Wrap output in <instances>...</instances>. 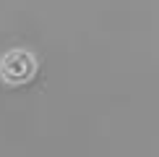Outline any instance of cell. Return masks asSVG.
<instances>
[]
</instances>
